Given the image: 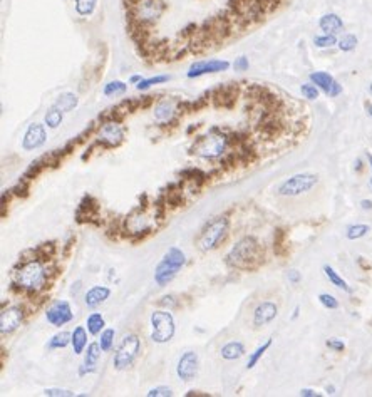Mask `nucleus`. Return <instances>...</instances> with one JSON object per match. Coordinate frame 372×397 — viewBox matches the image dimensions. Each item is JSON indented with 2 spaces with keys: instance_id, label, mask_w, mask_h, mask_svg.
<instances>
[{
  "instance_id": "obj_39",
  "label": "nucleus",
  "mask_w": 372,
  "mask_h": 397,
  "mask_svg": "<svg viewBox=\"0 0 372 397\" xmlns=\"http://www.w3.org/2000/svg\"><path fill=\"white\" fill-rule=\"evenodd\" d=\"M169 79H171L169 76H156V77H150V79H142L141 82L136 84V89H138V91H146V89L153 88V86L166 82V80H169Z\"/></svg>"
},
{
  "instance_id": "obj_5",
  "label": "nucleus",
  "mask_w": 372,
  "mask_h": 397,
  "mask_svg": "<svg viewBox=\"0 0 372 397\" xmlns=\"http://www.w3.org/2000/svg\"><path fill=\"white\" fill-rule=\"evenodd\" d=\"M228 228H230V221H228V218L225 215L213 218L202 232V237H199V248L203 251H211V250L218 248L226 238Z\"/></svg>"
},
{
  "instance_id": "obj_14",
  "label": "nucleus",
  "mask_w": 372,
  "mask_h": 397,
  "mask_svg": "<svg viewBox=\"0 0 372 397\" xmlns=\"http://www.w3.org/2000/svg\"><path fill=\"white\" fill-rule=\"evenodd\" d=\"M97 216H99V203H97L96 198H93L91 194H85L77 206L76 221L77 223H96V225H99V221L96 220Z\"/></svg>"
},
{
  "instance_id": "obj_31",
  "label": "nucleus",
  "mask_w": 372,
  "mask_h": 397,
  "mask_svg": "<svg viewBox=\"0 0 372 397\" xmlns=\"http://www.w3.org/2000/svg\"><path fill=\"white\" fill-rule=\"evenodd\" d=\"M324 273L327 275L329 281H330L332 285H335L337 289H340V290H344V292H351V287L347 285V281L342 278L340 275L330 267V265H324Z\"/></svg>"
},
{
  "instance_id": "obj_52",
  "label": "nucleus",
  "mask_w": 372,
  "mask_h": 397,
  "mask_svg": "<svg viewBox=\"0 0 372 397\" xmlns=\"http://www.w3.org/2000/svg\"><path fill=\"white\" fill-rule=\"evenodd\" d=\"M76 241V238L74 237H69V240L66 241V250H64V255H69V251H71V248H72V243Z\"/></svg>"
},
{
  "instance_id": "obj_42",
  "label": "nucleus",
  "mask_w": 372,
  "mask_h": 397,
  "mask_svg": "<svg viewBox=\"0 0 372 397\" xmlns=\"http://www.w3.org/2000/svg\"><path fill=\"white\" fill-rule=\"evenodd\" d=\"M28 185H31V181H25V180H22V178H20V181L17 183L14 188H10V189H12L14 196L27 198L28 196V189H31V186H28Z\"/></svg>"
},
{
  "instance_id": "obj_24",
  "label": "nucleus",
  "mask_w": 372,
  "mask_h": 397,
  "mask_svg": "<svg viewBox=\"0 0 372 397\" xmlns=\"http://www.w3.org/2000/svg\"><path fill=\"white\" fill-rule=\"evenodd\" d=\"M245 355V345L238 341H232L221 347V357L225 360H237Z\"/></svg>"
},
{
  "instance_id": "obj_23",
  "label": "nucleus",
  "mask_w": 372,
  "mask_h": 397,
  "mask_svg": "<svg viewBox=\"0 0 372 397\" xmlns=\"http://www.w3.org/2000/svg\"><path fill=\"white\" fill-rule=\"evenodd\" d=\"M320 29L324 31V34H339L342 29H344V22L339 15L335 14H325L322 19L319 20Z\"/></svg>"
},
{
  "instance_id": "obj_20",
  "label": "nucleus",
  "mask_w": 372,
  "mask_h": 397,
  "mask_svg": "<svg viewBox=\"0 0 372 397\" xmlns=\"http://www.w3.org/2000/svg\"><path fill=\"white\" fill-rule=\"evenodd\" d=\"M101 345L99 342H93L88 345V349L84 350V362L79 369V376H85V374H93L97 369V360L101 357Z\"/></svg>"
},
{
  "instance_id": "obj_29",
  "label": "nucleus",
  "mask_w": 372,
  "mask_h": 397,
  "mask_svg": "<svg viewBox=\"0 0 372 397\" xmlns=\"http://www.w3.org/2000/svg\"><path fill=\"white\" fill-rule=\"evenodd\" d=\"M45 168H49V166H47V163H45L44 156L39 158V159H36V161H32V163L28 164V168L24 171V175H22V180H25V181L36 180V178L41 175V173H42Z\"/></svg>"
},
{
  "instance_id": "obj_33",
  "label": "nucleus",
  "mask_w": 372,
  "mask_h": 397,
  "mask_svg": "<svg viewBox=\"0 0 372 397\" xmlns=\"http://www.w3.org/2000/svg\"><path fill=\"white\" fill-rule=\"evenodd\" d=\"M270 345H272V338H268V341L265 342V344H262L259 349L255 350L253 354L250 355V359H248V362H247V369H253V367L259 364V360L263 357V354L267 352L268 349H270Z\"/></svg>"
},
{
  "instance_id": "obj_35",
  "label": "nucleus",
  "mask_w": 372,
  "mask_h": 397,
  "mask_svg": "<svg viewBox=\"0 0 372 397\" xmlns=\"http://www.w3.org/2000/svg\"><path fill=\"white\" fill-rule=\"evenodd\" d=\"M76 2V12L82 17H88L94 12L97 0H74Z\"/></svg>"
},
{
  "instance_id": "obj_58",
  "label": "nucleus",
  "mask_w": 372,
  "mask_h": 397,
  "mask_svg": "<svg viewBox=\"0 0 372 397\" xmlns=\"http://www.w3.org/2000/svg\"><path fill=\"white\" fill-rule=\"evenodd\" d=\"M94 146H96V145H93V146H91V148H89V151H93V149H94ZM88 156H89V153H88V154H84V156H82V159H85Z\"/></svg>"
},
{
  "instance_id": "obj_38",
  "label": "nucleus",
  "mask_w": 372,
  "mask_h": 397,
  "mask_svg": "<svg viewBox=\"0 0 372 397\" xmlns=\"http://www.w3.org/2000/svg\"><path fill=\"white\" fill-rule=\"evenodd\" d=\"M62 114H64V112H62L61 109L52 107L50 111H47V114H45V118H44L45 124H47L50 129H55L57 126L62 123Z\"/></svg>"
},
{
  "instance_id": "obj_7",
  "label": "nucleus",
  "mask_w": 372,
  "mask_h": 397,
  "mask_svg": "<svg viewBox=\"0 0 372 397\" xmlns=\"http://www.w3.org/2000/svg\"><path fill=\"white\" fill-rule=\"evenodd\" d=\"M151 338L156 344H166L175 337L176 325L169 310H154L151 314Z\"/></svg>"
},
{
  "instance_id": "obj_15",
  "label": "nucleus",
  "mask_w": 372,
  "mask_h": 397,
  "mask_svg": "<svg viewBox=\"0 0 372 397\" xmlns=\"http://www.w3.org/2000/svg\"><path fill=\"white\" fill-rule=\"evenodd\" d=\"M45 141H47V132H45L44 124L34 123L25 131L24 139H22V149L24 151H34V149L41 148Z\"/></svg>"
},
{
  "instance_id": "obj_45",
  "label": "nucleus",
  "mask_w": 372,
  "mask_h": 397,
  "mask_svg": "<svg viewBox=\"0 0 372 397\" xmlns=\"http://www.w3.org/2000/svg\"><path fill=\"white\" fill-rule=\"evenodd\" d=\"M146 395L148 397H171L173 395V390H171L169 387H166V385H159V387H154L151 390H148Z\"/></svg>"
},
{
  "instance_id": "obj_26",
  "label": "nucleus",
  "mask_w": 372,
  "mask_h": 397,
  "mask_svg": "<svg viewBox=\"0 0 372 397\" xmlns=\"http://www.w3.org/2000/svg\"><path fill=\"white\" fill-rule=\"evenodd\" d=\"M55 251H57L55 241H45V243H41L37 248L32 250V255L41 258V260H44V262H49L55 257Z\"/></svg>"
},
{
  "instance_id": "obj_16",
  "label": "nucleus",
  "mask_w": 372,
  "mask_h": 397,
  "mask_svg": "<svg viewBox=\"0 0 372 397\" xmlns=\"http://www.w3.org/2000/svg\"><path fill=\"white\" fill-rule=\"evenodd\" d=\"M228 67H230V62L228 61H216V59L199 61V62H194V64L190 67V71H188V77L193 79V77L205 76V74L223 72V71H228Z\"/></svg>"
},
{
  "instance_id": "obj_46",
  "label": "nucleus",
  "mask_w": 372,
  "mask_h": 397,
  "mask_svg": "<svg viewBox=\"0 0 372 397\" xmlns=\"http://www.w3.org/2000/svg\"><path fill=\"white\" fill-rule=\"evenodd\" d=\"M44 395H47V397H74L76 392L67 390V389H45Z\"/></svg>"
},
{
  "instance_id": "obj_48",
  "label": "nucleus",
  "mask_w": 372,
  "mask_h": 397,
  "mask_svg": "<svg viewBox=\"0 0 372 397\" xmlns=\"http://www.w3.org/2000/svg\"><path fill=\"white\" fill-rule=\"evenodd\" d=\"M158 303L164 305V307H168V310H169V308H173L178 305V298H176L175 295H164V297H161V300H159Z\"/></svg>"
},
{
  "instance_id": "obj_9",
  "label": "nucleus",
  "mask_w": 372,
  "mask_h": 397,
  "mask_svg": "<svg viewBox=\"0 0 372 397\" xmlns=\"http://www.w3.org/2000/svg\"><path fill=\"white\" fill-rule=\"evenodd\" d=\"M164 4L163 0H134L133 15L131 19L141 22V24H153L163 14Z\"/></svg>"
},
{
  "instance_id": "obj_62",
  "label": "nucleus",
  "mask_w": 372,
  "mask_h": 397,
  "mask_svg": "<svg viewBox=\"0 0 372 397\" xmlns=\"http://www.w3.org/2000/svg\"><path fill=\"white\" fill-rule=\"evenodd\" d=\"M370 186H372V178H370Z\"/></svg>"
},
{
  "instance_id": "obj_28",
  "label": "nucleus",
  "mask_w": 372,
  "mask_h": 397,
  "mask_svg": "<svg viewBox=\"0 0 372 397\" xmlns=\"http://www.w3.org/2000/svg\"><path fill=\"white\" fill-rule=\"evenodd\" d=\"M77 104H79V99H77L76 94H74V93H64V94H61L59 97H57L54 107L61 109L62 112H69V111H72L74 107H77Z\"/></svg>"
},
{
  "instance_id": "obj_49",
  "label": "nucleus",
  "mask_w": 372,
  "mask_h": 397,
  "mask_svg": "<svg viewBox=\"0 0 372 397\" xmlns=\"http://www.w3.org/2000/svg\"><path fill=\"white\" fill-rule=\"evenodd\" d=\"M233 67H235V71H240V72H243V71H248V59L247 57H238L237 61L233 62Z\"/></svg>"
},
{
  "instance_id": "obj_61",
  "label": "nucleus",
  "mask_w": 372,
  "mask_h": 397,
  "mask_svg": "<svg viewBox=\"0 0 372 397\" xmlns=\"http://www.w3.org/2000/svg\"><path fill=\"white\" fill-rule=\"evenodd\" d=\"M369 91H370V94H372V84H370V88H369Z\"/></svg>"
},
{
  "instance_id": "obj_34",
  "label": "nucleus",
  "mask_w": 372,
  "mask_h": 397,
  "mask_svg": "<svg viewBox=\"0 0 372 397\" xmlns=\"http://www.w3.org/2000/svg\"><path fill=\"white\" fill-rule=\"evenodd\" d=\"M114 335H116L114 329H104V330L101 332L99 345H101L102 352H109V350L112 349V345H114Z\"/></svg>"
},
{
  "instance_id": "obj_53",
  "label": "nucleus",
  "mask_w": 372,
  "mask_h": 397,
  "mask_svg": "<svg viewBox=\"0 0 372 397\" xmlns=\"http://www.w3.org/2000/svg\"><path fill=\"white\" fill-rule=\"evenodd\" d=\"M193 395H196V397H208V394H202L199 390H190V392H186V397H193Z\"/></svg>"
},
{
  "instance_id": "obj_8",
  "label": "nucleus",
  "mask_w": 372,
  "mask_h": 397,
  "mask_svg": "<svg viewBox=\"0 0 372 397\" xmlns=\"http://www.w3.org/2000/svg\"><path fill=\"white\" fill-rule=\"evenodd\" d=\"M317 183L319 176L313 173H299V175H294L289 180H285L277 191L280 196H299V194L310 191Z\"/></svg>"
},
{
  "instance_id": "obj_6",
  "label": "nucleus",
  "mask_w": 372,
  "mask_h": 397,
  "mask_svg": "<svg viewBox=\"0 0 372 397\" xmlns=\"http://www.w3.org/2000/svg\"><path fill=\"white\" fill-rule=\"evenodd\" d=\"M141 352V341L136 333H128L123 337V341L119 342L116 352L112 357V365L116 371H124L134 364V360L138 359Z\"/></svg>"
},
{
  "instance_id": "obj_50",
  "label": "nucleus",
  "mask_w": 372,
  "mask_h": 397,
  "mask_svg": "<svg viewBox=\"0 0 372 397\" xmlns=\"http://www.w3.org/2000/svg\"><path fill=\"white\" fill-rule=\"evenodd\" d=\"M287 277H289V281H290V283H299V281L302 280L300 273L297 272V270H290V272L287 273Z\"/></svg>"
},
{
  "instance_id": "obj_18",
  "label": "nucleus",
  "mask_w": 372,
  "mask_h": 397,
  "mask_svg": "<svg viewBox=\"0 0 372 397\" xmlns=\"http://www.w3.org/2000/svg\"><path fill=\"white\" fill-rule=\"evenodd\" d=\"M213 104L216 107H232L237 101L238 96V86L237 84H230V86H220L216 88L213 93Z\"/></svg>"
},
{
  "instance_id": "obj_10",
  "label": "nucleus",
  "mask_w": 372,
  "mask_h": 397,
  "mask_svg": "<svg viewBox=\"0 0 372 397\" xmlns=\"http://www.w3.org/2000/svg\"><path fill=\"white\" fill-rule=\"evenodd\" d=\"M124 141V128L121 123H102V126L97 131V145L104 149L118 148Z\"/></svg>"
},
{
  "instance_id": "obj_47",
  "label": "nucleus",
  "mask_w": 372,
  "mask_h": 397,
  "mask_svg": "<svg viewBox=\"0 0 372 397\" xmlns=\"http://www.w3.org/2000/svg\"><path fill=\"white\" fill-rule=\"evenodd\" d=\"M327 347L329 349H332V350H335V352H342V350L346 349V344L342 342V341H339V338H329L327 342Z\"/></svg>"
},
{
  "instance_id": "obj_2",
  "label": "nucleus",
  "mask_w": 372,
  "mask_h": 397,
  "mask_svg": "<svg viewBox=\"0 0 372 397\" xmlns=\"http://www.w3.org/2000/svg\"><path fill=\"white\" fill-rule=\"evenodd\" d=\"M263 258H265V253H263L262 245L253 237H245L237 241V245L228 251L226 265L235 270L251 272L263 263Z\"/></svg>"
},
{
  "instance_id": "obj_60",
  "label": "nucleus",
  "mask_w": 372,
  "mask_h": 397,
  "mask_svg": "<svg viewBox=\"0 0 372 397\" xmlns=\"http://www.w3.org/2000/svg\"><path fill=\"white\" fill-rule=\"evenodd\" d=\"M367 159H369V163H370V168H372V154H367Z\"/></svg>"
},
{
  "instance_id": "obj_4",
  "label": "nucleus",
  "mask_w": 372,
  "mask_h": 397,
  "mask_svg": "<svg viewBox=\"0 0 372 397\" xmlns=\"http://www.w3.org/2000/svg\"><path fill=\"white\" fill-rule=\"evenodd\" d=\"M185 263H186L185 253H183L180 248H176V246H171V248L164 253L161 262H159L156 265V268H154V281H156L159 287L168 285L169 281L178 275L180 270L185 267Z\"/></svg>"
},
{
  "instance_id": "obj_54",
  "label": "nucleus",
  "mask_w": 372,
  "mask_h": 397,
  "mask_svg": "<svg viewBox=\"0 0 372 397\" xmlns=\"http://www.w3.org/2000/svg\"><path fill=\"white\" fill-rule=\"evenodd\" d=\"M360 206H362L364 210H372V201L370 200H362L360 201Z\"/></svg>"
},
{
  "instance_id": "obj_27",
  "label": "nucleus",
  "mask_w": 372,
  "mask_h": 397,
  "mask_svg": "<svg viewBox=\"0 0 372 397\" xmlns=\"http://www.w3.org/2000/svg\"><path fill=\"white\" fill-rule=\"evenodd\" d=\"M180 176H183V180L193 181L198 188L202 185H205V183L208 181V178H210V175H207V173L202 171V169H198V168H186V169H183L180 173Z\"/></svg>"
},
{
  "instance_id": "obj_59",
  "label": "nucleus",
  "mask_w": 372,
  "mask_h": 397,
  "mask_svg": "<svg viewBox=\"0 0 372 397\" xmlns=\"http://www.w3.org/2000/svg\"><path fill=\"white\" fill-rule=\"evenodd\" d=\"M360 164H362V163H360V159H357V163H356V169H357V171L360 169Z\"/></svg>"
},
{
  "instance_id": "obj_1",
  "label": "nucleus",
  "mask_w": 372,
  "mask_h": 397,
  "mask_svg": "<svg viewBox=\"0 0 372 397\" xmlns=\"http://www.w3.org/2000/svg\"><path fill=\"white\" fill-rule=\"evenodd\" d=\"M49 278H50V272H49L47 262H44L34 255L31 258H25V255H22V258L12 272V281L22 292L28 293L31 297L39 295V293L47 289Z\"/></svg>"
},
{
  "instance_id": "obj_12",
  "label": "nucleus",
  "mask_w": 372,
  "mask_h": 397,
  "mask_svg": "<svg viewBox=\"0 0 372 397\" xmlns=\"http://www.w3.org/2000/svg\"><path fill=\"white\" fill-rule=\"evenodd\" d=\"M45 319L50 325L54 327H62L69 324L74 319V312L71 308V303L67 300H55L52 302L45 310Z\"/></svg>"
},
{
  "instance_id": "obj_51",
  "label": "nucleus",
  "mask_w": 372,
  "mask_h": 397,
  "mask_svg": "<svg viewBox=\"0 0 372 397\" xmlns=\"http://www.w3.org/2000/svg\"><path fill=\"white\" fill-rule=\"evenodd\" d=\"M300 395H302V397H320V394L316 392L313 389H302V390H300Z\"/></svg>"
},
{
  "instance_id": "obj_41",
  "label": "nucleus",
  "mask_w": 372,
  "mask_h": 397,
  "mask_svg": "<svg viewBox=\"0 0 372 397\" xmlns=\"http://www.w3.org/2000/svg\"><path fill=\"white\" fill-rule=\"evenodd\" d=\"M337 45H339L340 50H344V52H349V50H354L357 45V37L354 36V34H346L344 37H342L339 42H337Z\"/></svg>"
},
{
  "instance_id": "obj_43",
  "label": "nucleus",
  "mask_w": 372,
  "mask_h": 397,
  "mask_svg": "<svg viewBox=\"0 0 372 397\" xmlns=\"http://www.w3.org/2000/svg\"><path fill=\"white\" fill-rule=\"evenodd\" d=\"M300 93H302L303 97H307V99L316 101L319 97V88L313 82L312 84H303L300 88Z\"/></svg>"
},
{
  "instance_id": "obj_55",
  "label": "nucleus",
  "mask_w": 372,
  "mask_h": 397,
  "mask_svg": "<svg viewBox=\"0 0 372 397\" xmlns=\"http://www.w3.org/2000/svg\"><path fill=\"white\" fill-rule=\"evenodd\" d=\"M325 390H327V394H330V395L335 394V387H334V385H327V387H325Z\"/></svg>"
},
{
  "instance_id": "obj_25",
  "label": "nucleus",
  "mask_w": 372,
  "mask_h": 397,
  "mask_svg": "<svg viewBox=\"0 0 372 397\" xmlns=\"http://www.w3.org/2000/svg\"><path fill=\"white\" fill-rule=\"evenodd\" d=\"M71 345L74 349V354L81 355L85 347H88V332L82 325H77L72 332V338H71Z\"/></svg>"
},
{
  "instance_id": "obj_37",
  "label": "nucleus",
  "mask_w": 372,
  "mask_h": 397,
  "mask_svg": "<svg viewBox=\"0 0 372 397\" xmlns=\"http://www.w3.org/2000/svg\"><path fill=\"white\" fill-rule=\"evenodd\" d=\"M370 232V226L369 225H360V223H357V225H351L347 228V238L349 240H359L365 237Z\"/></svg>"
},
{
  "instance_id": "obj_32",
  "label": "nucleus",
  "mask_w": 372,
  "mask_h": 397,
  "mask_svg": "<svg viewBox=\"0 0 372 397\" xmlns=\"http://www.w3.org/2000/svg\"><path fill=\"white\" fill-rule=\"evenodd\" d=\"M71 338H72V333H69V332H59V333H55L52 338H50L49 344H47V347L50 350H54V349H66L67 345L71 344Z\"/></svg>"
},
{
  "instance_id": "obj_40",
  "label": "nucleus",
  "mask_w": 372,
  "mask_h": 397,
  "mask_svg": "<svg viewBox=\"0 0 372 397\" xmlns=\"http://www.w3.org/2000/svg\"><path fill=\"white\" fill-rule=\"evenodd\" d=\"M337 42H339V40L335 39L334 34H324V36H319V37L313 39V44H316L317 47H320V49L334 47Z\"/></svg>"
},
{
  "instance_id": "obj_44",
  "label": "nucleus",
  "mask_w": 372,
  "mask_h": 397,
  "mask_svg": "<svg viewBox=\"0 0 372 397\" xmlns=\"http://www.w3.org/2000/svg\"><path fill=\"white\" fill-rule=\"evenodd\" d=\"M319 302L322 303L325 308H329V310H335L337 307H339V302H337V298L334 295H330V293H320Z\"/></svg>"
},
{
  "instance_id": "obj_57",
  "label": "nucleus",
  "mask_w": 372,
  "mask_h": 397,
  "mask_svg": "<svg viewBox=\"0 0 372 397\" xmlns=\"http://www.w3.org/2000/svg\"><path fill=\"white\" fill-rule=\"evenodd\" d=\"M365 109H367V112H369V116L372 118V104H370V102H367V104H365Z\"/></svg>"
},
{
  "instance_id": "obj_13",
  "label": "nucleus",
  "mask_w": 372,
  "mask_h": 397,
  "mask_svg": "<svg viewBox=\"0 0 372 397\" xmlns=\"http://www.w3.org/2000/svg\"><path fill=\"white\" fill-rule=\"evenodd\" d=\"M198 367H199V360H198V354L193 352V350H188L180 357L178 365H176V374L181 381L190 382L196 377L198 374Z\"/></svg>"
},
{
  "instance_id": "obj_19",
  "label": "nucleus",
  "mask_w": 372,
  "mask_h": 397,
  "mask_svg": "<svg viewBox=\"0 0 372 397\" xmlns=\"http://www.w3.org/2000/svg\"><path fill=\"white\" fill-rule=\"evenodd\" d=\"M278 307L273 302H262L255 307L253 310V325L255 327H263L277 317Z\"/></svg>"
},
{
  "instance_id": "obj_3",
  "label": "nucleus",
  "mask_w": 372,
  "mask_h": 397,
  "mask_svg": "<svg viewBox=\"0 0 372 397\" xmlns=\"http://www.w3.org/2000/svg\"><path fill=\"white\" fill-rule=\"evenodd\" d=\"M228 146H230V136L223 134L218 128H211L208 131V134L199 136L194 141L191 153L205 159H215V158H221L226 153Z\"/></svg>"
},
{
  "instance_id": "obj_17",
  "label": "nucleus",
  "mask_w": 372,
  "mask_h": 397,
  "mask_svg": "<svg viewBox=\"0 0 372 397\" xmlns=\"http://www.w3.org/2000/svg\"><path fill=\"white\" fill-rule=\"evenodd\" d=\"M310 80L317 86L319 89H322L324 93L327 96H330V97H335V96H339L342 93V86L337 82V80L332 77L329 72H322V71L312 72L310 74Z\"/></svg>"
},
{
  "instance_id": "obj_21",
  "label": "nucleus",
  "mask_w": 372,
  "mask_h": 397,
  "mask_svg": "<svg viewBox=\"0 0 372 397\" xmlns=\"http://www.w3.org/2000/svg\"><path fill=\"white\" fill-rule=\"evenodd\" d=\"M109 297H111V289H109V287L96 285V287H93V289L88 290V293H85V297H84V302H85L88 307L94 308V307H97V305L104 303Z\"/></svg>"
},
{
  "instance_id": "obj_30",
  "label": "nucleus",
  "mask_w": 372,
  "mask_h": 397,
  "mask_svg": "<svg viewBox=\"0 0 372 397\" xmlns=\"http://www.w3.org/2000/svg\"><path fill=\"white\" fill-rule=\"evenodd\" d=\"M85 325H88V332L91 335H97L106 327V320L99 312H93L88 317V320H85Z\"/></svg>"
},
{
  "instance_id": "obj_56",
  "label": "nucleus",
  "mask_w": 372,
  "mask_h": 397,
  "mask_svg": "<svg viewBox=\"0 0 372 397\" xmlns=\"http://www.w3.org/2000/svg\"><path fill=\"white\" fill-rule=\"evenodd\" d=\"M129 80H131L133 84H138V82H141V80H142V77H141V76H133Z\"/></svg>"
},
{
  "instance_id": "obj_36",
  "label": "nucleus",
  "mask_w": 372,
  "mask_h": 397,
  "mask_svg": "<svg viewBox=\"0 0 372 397\" xmlns=\"http://www.w3.org/2000/svg\"><path fill=\"white\" fill-rule=\"evenodd\" d=\"M128 91V84H124L123 80H112V82L106 84L104 88V96H121Z\"/></svg>"
},
{
  "instance_id": "obj_22",
  "label": "nucleus",
  "mask_w": 372,
  "mask_h": 397,
  "mask_svg": "<svg viewBox=\"0 0 372 397\" xmlns=\"http://www.w3.org/2000/svg\"><path fill=\"white\" fill-rule=\"evenodd\" d=\"M175 114H176V107L173 104V101L164 99L161 102H158L156 107H154V119L159 121V123H171Z\"/></svg>"
},
{
  "instance_id": "obj_11",
  "label": "nucleus",
  "mask_w": 372,
  "mask_h": 397,
  "mask_svg": "<svg viewBox=\"0 0 372 397\" xmlns=\"http://www.w3.org/2000/svg\"><path fill=\"white\" fill-rule=\"evenodd\" d=\"M25 314L27 312L24 305H12V307L4 308L2 314H0V333L5 337L15 332L24 322Z\"/></svg>"
}]
</instances>
